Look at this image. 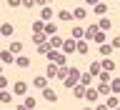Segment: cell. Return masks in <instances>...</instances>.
Segmentation results:
<instances>
[{
    "mask_svg": "<svg viewBox=\"0 0 120 110\" xmlns=\"http://www.w3.org/2000/svg\"><path fill=\"white\" fill-rule=\"evenodd\" d=\"M75 45H78V40H75V38H68V40H63V45H60V50L65 53H75Z\"/></svg>",
    "mask_w": 120,
    "mask_h": 110,
    "instance_id": "cell-1",
    "label": "cell"
},
{
    "mask_svg": "<svg viewBox=\"0 0 120 110\" xmlns=\"http://www.w3.org/2000/svg\"><path fill=\"white\" fill-rule=\"evenodd\" d=\"M13 93H15V95H18V98H20V95H25V93H28V83L18 80V83H15V85H13Z\"/></svg>",
    "mask_w": 120,
    "mask_h": 110,
    "instance_id": "cell-2",
    "label": "cell"
},
{
    "mask_svg": "<svg viewBox=\"0 0 120 110\" xmlns=\"http://www.w3.org/2000/svg\"><path fill=\"white\" fill-rule=\"evenodd\" d=\"M85 100H90V103H98V100H100L98 90H95V88H85Z\"/></svg>",
    "mask_w": 120,
    "mask_h": 110,
    "instance_id": "cell-3",
    "label": "cell"
},
{
    "mask_svg": "<svg viewBox=\"0 0 120 110\" xmlns=\"http://www.w3.org/2000/svg\"><path fill=\"white\" fill-rule=\"evenodd\" d=\"M43 98L48 100V103H55V100H58V93L50 90V88H43Z\"/></svg>",
    "mask_w": 120,
    "mask_h": 110,
    "instance_id": "cell-4",
    "label": "cell"
},
{
    "mask_svg": "<svg viewBox=\"0 0 120 110\" xmlns=\"http://www.w3.org/2000/svg\"><path fill=\"white\" fill-rule=\"evenodd\" d=\"M15 65H18V68H30V58H28V55H22V53H20V55L15 58Z\"/></svg>",
    "mask_w": 120,
    "mask_h": 110,
    "instance_id": "cell-5",
    "label": "cell"
},
{
    "mask_svg": "<svg viewBox=\"0 0 120 110\" xmlns=\"http://www.w3.org/2000/svg\"><path fill=\"white\" fill-rule=\"evenodd\" d=\"M33 85H35L38 90H43V88H48V78H43V75H35V80H33Z\"/></svg>",
    "mask_w": 120,
    "mask_h": 110,
    "instance_id": "cell-6",
    "label": "cell"
},
{
    "mask_svg": "<svg viewBox=\"0 0 120 110\" xmlns=\"http://www.w3.org/2000/svg\"><path fill=\"white\" fill-rule=\"evenodd\" d=\"M73 95L80 100V98H85V85H80V83H75L73 85Z\"/></svg>",
    "mask_w": 120,
    "mask_h": 110,
    "instance_id": "cell-7",
    "label": "cell"
},
{
    "mask_svg": "<svg viewBox=\"0 0 120 110\" xmlns=\"http://www.w3.org/2000/svg\"><path fill=\"white\" fill-rule=\"evenodd\" d=\"M93 13H95V15H105V13H108V5H105L103 0H98L95 8H93Z\"/></svg>",
    "mask_w": 120,
    "mask_h": 110,
    "instance_id": "cell-8",
    "label": "cell"
},
{
    "mask_svg": "<svg viewBox=\"0 0 120 110\" xmlns=\"http://www.w3.org/2000/svg\"><path fill=\"white\" fill-rule=\"evenodd\" d=\"M95 90H98V95H103V98L110 95V88H108V83H100V85H95Z\"/></svg>",
    "mask_w": 120,
    "mask_h": 110,
    "instance_id": "cell-9",
    "label": "cell"
},
{
    "mask_svg": "<svg viewBox=\"0 0 120 110\" xmlns=\"http://www.w3.org/2000/svg\"><path fill=\"white\" fill-rule=\"evenodd\" d=\"M0 63H15V55L10 50H3L0 53Z\"/></svg>",
    "mask_w": 120,
    "mask_h": 110,
    "instance_id": "cell-10",
    "label": "cell"
},
{
    "mask_svg": "<svg viewBox=\"0 0 120 110\" xmlns=\"http://www.w3.org/2000/svg\"><path fill=\"white\" fill-rule=\"evenodd\" d=\"M100 68H103V70H108V73H112V70H115V60H110V58H105L103 63H100Z\"/></svg>",
    "mask_w": 120,
    "mask_h": 110,
    "instance_id": "cell-11",
    "label": "cell"
},
{
    "mask_svg": "<svg viewBox=\"0 0 120 110\" xmlns=\"http://www.w3.org/2000/svg\"><path fill=\"white\" fill-rule=\"evenodd\" d=\"M48 43H50V48H58V50H60V45H63V38L55 33V35H50V40H48Z\"/></svg>",
    "mask_w": 120,
    "mask_h": 110,
    "instance_id": "cell-12",
    "label": "cell"
},
{
    "mask_svg": "<svg viewBox=\"0 0 120 110\" xmlns=\"http://www.w3.org/2000/svg\"><path fill=\"white\" fill-rule=\"evenodd\" d=\"M43 33H45V35H55V33H58V25H52V23H48V20H45Z\"/></svg>",
    "mask_w": 120,
    "mask_h": 110,
    "instance_id": "cell-13",
    "label": "cell"
},
{
    "mask_svg": "<svg viewBox=\"0 0 120 110\" xmlns=\"http://www.w3.org/2000/svg\"><path fill=\"white\" fill-rule=\"evenodd\" d=\"M75 53H80V55H88V43H85V40H78V45H75Z\"/></svg>",
    "mask_w": 120,
    "mask_h": 110,
    "instance_id": "cell-14",
    "label": "cell"
},
{
    "mask_svg": "<svg viewBox=\"0 0 120 110\" xmlns=\"http://www.w3.org/2000/svg\"><path fill=\"white\" fill-rule=\"evenodd\" d=\"M45 75H48V78H58V63H50L48 70H45Z\"/></svg>",
    "mask_w": 120,
    "mask_h": 110,
    "instance_id": "cell-15",
    "label": "cell"
},
{
    "mask_svg": "<svg viewBox=\"0 0 120 110\" xmlns=\"http://www.w3.org/2000/svg\"><path fill=\"white\" fill-rule=\"evenodd\" d=\"M68 78H73V80L78 83V78H80V70H78L75 65H68Z\"/></svg>",
    "mask_w": 120,
    "mask_h": 110,
    "instance_id": "cell-16",
    "label": "cell"
},
{
    "mask_svg": "<svg viewBox=\"0 0 120 110\" xmlns=\"http://www.w3.org/2000/svg\"><path fill=\"white\" fill-rule=\"evenodd\" d=\"M105 108H120L118 95H108V103H105Z\"/></svg>",
    "mask_w": 120,
    "mask_h": 110,
    "instance_id": "cell-17",
    "label": "cell"
},
{
    "mask_svg": "<svg viewBox=\"0 0 120 110\" xmlns=\"http://www.w3.org/2000/svg\"><path fill=\"white\" fill-rule=\"evenodd\" d=\"M78 83H80V85H90V83H93V75H90V73H80Z\"/></svg>",
    "mask_w": 120,
    "mask_h": 110,
    "instance_id": "cell-18",
    "label": "cell"
},
{
    "mask_svg": "<svg viewBox=\"0 0 120 110\" xmlns=\"http://www.w3.org/2000/svg\"><path fill=\"white\" fill-rule=\"evenodd\" d=\"M110 93H112V95H120V78L110 80Z\"/></svg>",
    "mask_w": 120,
    "mask_h": 110,
    "instance_id": "cell-19",
    "label": "cell"
},
{
    "mask_svg": "<svg viewBox=\"0 0 120 110\" xmlns=\"http://www.w3.org/2000/svg\"><path fill=\"white\" fill-rule=\"evenodd\" d=\"M15 33V28L10 25V23H5V25H0V35H13Z\"/></svg>",
    "mask_w": 120,
    "mask_h": 110,
    "instance_id": "cell-20",
    "label": "cell"
},
{
    "mask_svg": "<svg viewBox=\"0 0 120 110\" xmlns=\"http://www.w3.org/2000/svg\"><path fill=\"white\" fill-rule=\"evenodd\" d=\"M98 28H100V30H105V33H108V30L112 28V23L108 20V18H100V23H98Z\"/></svg>",
    "mask_w": 120,
    "mask_h": 110,
    "instance_id": "cell-21",
    "label": "cell"
},
{
    "mask_svg": "<svg viewBox=\"0 0 120 110\" xmlns=\"http://www.w3.org/2000/svg\"><path fill=\"white\" fill-rule=\"evenodd\" d=\"M110 53H112V45L100 43V55H103V58H110Z\"/></svg>",
    "mask_w": 120,
    "mask_h": 110,
    "instance_id": "cell-22",
    "label": "cell"
},
{
    "mask_svg": "<svg viewBox=\"0 0 120 110\" xmlns=\"http://www.w3.org/2000/svg\"><path fill=\"white\" fill-rule=\"evenodd\" d=\"M40 18H43V20H50V18H52V8L43 5V10H40Z\"/></svg>",
    "mask_w": 120,
    "mask_h": 110,
    "instance_id": "cell-23",
    "label": "cell"
},
{
    "mask_svg": "<svg viewBox=\"0 0 120 110\" xmlns=\"http://www.w3.org/2000/svg\"><path fill=\"white\" fill-rule=\"evenodd\" d=\"M93 40H95V45L105 43V30H100V28H98V33H95V35H93Z\"/></svg>",
    "mask_w": 120,
    "mask_h": 110,
    "instance_id": "cell-24",
    "label": "cell"
},
{
    "mask_svg": "<svg viewBox=\"0 0 120 110\" xmlns=\"http://www.w3.org/2000/svg\"><path fill=\"white\" fill-rule=\"evenodd\" d=\"M18 108H38V103H35V98H25V103H22V105H18Z\"/></svg>",
    "mask_w": 120,
    "mask_h": 110,
    "instance_id": "cell-25",
    "label": "cell"
},
{
    "mask_svg": "<svg viewBox=\"0 0 120 110\" xmlns=\"http://www.w3.org/2000/svg\"><path fill=\"white\" fill-rule=\"evenodd\" d=\"M8 50L13 53V55H20V53H22V45H20V43H10V48H8Z\"/></svg>",
    "mask_w": 120,
    "mask_h": 110,
    "instance_id": "cell-26",
    "label": "cell"
},
{
    "mask_svg": "<svg viewBox=\"0 0 120 110\" xmlns=\"http://www.w3.org/2000/svg\"><path fill=\"white\" fill-rule=\"evenodd\" d=\"M85 15H88V10H85V8H75V13H73V18H78V20H82V18H85Z\"/></svg>",
    "mask_w": 120,
    "mask_h": 110,
    "instance_id": "cell-27",
    "label": "cell"
},
{
    "mask_svg": "<svg viewBox=\"0 0 120 110\" xmlns=\"http://www.w3.org/2000/svg\"><path fill=\"white\" fill-rule=\"evenodd\" d=\"M95 33H98V25H90V28L85 30V33H82V35L88 38V40H93V35H95Z\"/></svg>",
    "mask_w": 120,
    "mask_h": 110,
    "instance_id": "cell-28",
    "label": "cell"
},
{
    "mask_svg": "<svg viewBox=\"0 0 120 110\" xmlns=\"http://www.w3.org/2000/svg\"><path fill=\"white\" fill-rule=\"evenodd\" d=\"M43 28H45V20H35L33 23V33H43Z\"/></svg>",
    "mask_w": 120,
    "mask_h": 110,
    "instance_id": "cell-29",
    "label": "cell"
},
{
    "mask_svg": "<svg viewBox=\"0 0 120 110\" xmlns=\"http://www.w3.org/2000/svg\"><path fill=\"white\" fill-rule=\"evenodd\" d=\"M10 100H13V95L5 93V88H3V90H0V103H10Z\"/></svg>",
    "mask_w": 120,
    "mask_h": 110,
    "instance_id": "cell-30",
    "label": "cell"
},
{
    "mask_svg": "<svg viewBox=\"0 0 120 110\" xmlns=\"http://www.w3.org/2000/svg\"><path fill=\"white\" fill-rule=\"evenodd\" d=\"M100 70H103V68H100V63H90V70H88V73H90V75H98Z\"/></svg>",
    "mask_w": 120,
    "mask_h": 110,
    "instance_id": "cell-31",
    "label": "cell"
},
{
    "mask_svg": "<svg viewBox=\"0 0 120 110\" xmlns=\"http://www.w3.org/2000/svg\"><path fill=\"white\" fill-rule=\"evenodd\" d=\"M35 48H38V53L48 55V50H50V43H40V45H35Z\"/></svg>",
    "mask_w": 120,
    "mask_h": 110,
    "instance_id": "cell-32",
    "label": "cell"
},
{
    "mask_svg": "<svg viewBox=\"0 0 120 110\" xmlns=\"http://www.w3.org/2000/svg\"><path fill=\"white\" fill-rule=\"evenodd\" d=\"M82 33H85V30H82L80 25H75V28H73V38H75V40H80V38H82Z\"/></svg>",
    "mask_w": 120,
    "mask_h": 110,
    "instance_id": "cell-33",
    "label": "cell"
},
{
    "mask_svg": "<svg viewBox=\"0 0 120 110\" xmlns=\"http://www.w3.org/2000/svg\"><path fill=\"white\" fill-rule=\"evenodd\" d=\"M100 83H110V73H108V70H100Z\"/></svg>",
    "mask_w": 120,
    "mask_h": 110,
    "instance_id": "cell-34",
    "label": "cell"
},
{
    "mask_svg": "<svg viewBox=\"0 0 120 110\" xmlns=\"http://www.w3.org/2000/svg\"><path fill=\"white\" fill-rule=\"evenodd\" d=\"M70 18H73L70 10H60V20H70Z\"/></svg>",
    "mask_w": 120,
    "mask_h": 110,
    "instance_id": "cell-35",
    "label": "cell"
},
{
    "mask_svg": "<svg viewBox=\"0 0 120 110\" xmlns=\"http://www.w3.org/2000/svg\"><path fill=\"white\" fill-rule=\"evenodd\" d=\"M110 45H112V50H120V35H118V38H112V43H110Z\"/></svg>",
    "mask_w": 120,
    "mask_h": 110,
    "instance_id": "cell-36",
    "label": "cell"
},
{
    "mask_svg": "<svg viewBox=\"0 0 120 110\" xmlns=\"http://www.w3.org/2000/svg\"><path fill=\"white\" fill-rule=\"evenodd\" d=\"M20 5L22 8H33V5H35V0H20Z\"/></svg>",
    "mask_w": 120,
    "mask_h": 110,
    "instance_id": "cell-37",
    "label": "cell"
},
{
    "mask_svg": "<svg viewBox=\"0 0 120 110\" xmlns=\"http://www.w3.org/2000/svg\"><path fill=\"white\" fill-rule=\"evenodd\" d=\"M8 5L10 8H20V0H8Z\"/></svg>",
    "mask_w": 120,
    "mask_h": 110,
    "instance_id": "cell-38",
    "label": "cell"
},
{
    "mask_svg": "<svg viewBox=\"0 0 120 110\" xmlns=\"http://www.w3.org/2000/svg\"><path fill=\"white\" fill-rule=\"evenodd\" d=\"M5 85H8V78H5V75H0V90L5 88Z\"/></svg>",
    "mask_w": 120,
    "mask_h": 110,
    "instance_id": "cell-39",
    "label": "cell"
},
{
    "mask_svg": "<svg viewBox=\"0 0 120 110\" xmlns=\"http://www.w3.org/2000/svg\"><path fill=\"white\" fill-rule=\"evenodd\" d=\"M45 3H48V0H35V5H45Z\"/></svg>",
    "mask_w": 120,
    "mask_h": 110,
    "instance_id": "cell-40",
    "label": "cell"
},
{
    "mask_svg": "<svg viewBox=\"0 0 120 110\" xmlns=\"http://www.w3.org/2000/svg\"><path fill=\"white\" fill-rule=\"evenodd\" d=\"M85 3H90V5H95V3H98V0H85Z\"/></svg>",
    "mask_w": 120,
    "mask_h": 110,
    "instance_id": "cell-41",
    "label": "cell"
},
{
    "mask_svg": "<svg viewBox=\"0 0 120 110\" xmlns=\"http://www.w3.org/2000/svg\"><path fill=\"white\" fill-rule=\"evenodd\" d=\"M0 75H3V73H0Z\"/></svg>",
    "mask_w": 120,
    "mask_h": 110,
    "instance_id": "cell-42",
    "label": "cell"
},
{
    "mask_svg": "<svg viewBox=\"0 0 120 110\" xmlns=\"http://www.w3.org/2000/svg\"><path fill=\"white\" fill-rule=\"evenodd\" d=\"M0 38H3V35H0Z\"/></svg>",
    "mask_w": 120,
    "mask_h": 110,
    "instance_id": "cell-43",
    "label": "cell"
}]
</instances>
